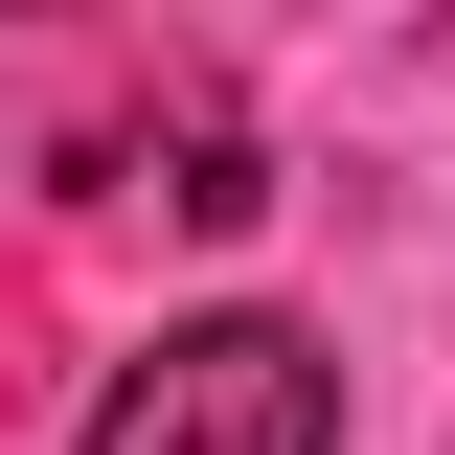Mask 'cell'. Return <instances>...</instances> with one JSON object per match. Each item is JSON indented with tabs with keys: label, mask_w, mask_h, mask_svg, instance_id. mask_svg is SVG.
Listing matches in <instances>:
<instances>
[{
	"label": "cell",
	"mask_w": 455,
	"mask_h": 455,
	"mask_svg": "<svg viewBox=\"0 0 455 455\" xmlns=\"http://www.w3.org/2000/svg\"><path fill=\"white\" fill-rule=\"evenodd\" d=\"M92 455H341V341H296V319H160L114 364Z\"/></svg>",
	"instance_id": "6da1fadb"
}]
</instances>
